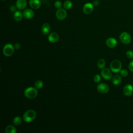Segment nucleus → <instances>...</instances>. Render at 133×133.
Listing matches in <instances>:
<instances>
[{"mask_svg":"<svg viewBox=\"0 0 133 133\" xmlns=\"http://www.w3.org/2000/svg\"><path fill=\"white\" fill-rule=\"evenodd\" d=\"M37 89L35 87H29L25 89L24 91V96L29 99H34L35 98L38 94Z\"/></svg>","mask_w":133,"mask_h":133,"instance_id":"f257e3e1","label":"nucleus"},{"mask_svg":"<svg viewBox=\"0 0 133 133\" xmlns=\"http://www.w3.org/2000/svg\"><path fill=\"white\" fill-rule=\"evenodd\" d=\"M36 112L33 110L26 111L23 115V120L26 123H30L34 120L36 117Z\"/></svg>","mask_w":133,"mask_h":133,"instance_id":"f03ea898","label":"nucleus"},{"mask_svg":"<svg viewBox=\"0 0 133 133\" xmlns=\"http://www.w3.org/2000/svg\"><path fill=\"white\" fill-rule=\"evenodd\" d=\"M110 67L113 73H118L122 70V63L118 60H114L111 62Z\"/></svg>","mask_w":133,"mask_h":133,"instance_id":"7ed1b4c3","label":"nucleus"},{"mask_svg":"<svg viewBox=\"0 0 133 133\" xmlns=\"http://www.w3.org/2000/svg\"><path fill=\"white\" fill-rule=\"evenodd\" d=\"M15 47L11 44H6L3 48V54L6 57H9L12 55L14 52Z\"/></svg>","mask_w":133,"mask_h":133,"instance_id":"20e7f679","label":"nucleus"},{"mask_svg":"<svg viewBox=\"0 0 133 133\" xmlns=\"http://www.w3.org/2000/svg\"><path fill=\"white\" fill-rule=\"evenodd\" d=\"M119 39L123 44H128L131 42V37L128 33L126 32H123L119 35Z\"/></svg>","mask_w":133,"mask_h":133,"instance_id":"39448f33","label":"nucleus"},{"mask_svg":"<svg viewBox=\"0 0 133 133\" xmlns=\"http://www.w3.org/2000/svg\"><path fill=\"white\" fill-rule=\"evenodd\" d=\"M112 71L111 69L108 68H103L101 71V75L104 79L106 80H110L112 77Z\"/></svg>","mask_w":133,"mask_h":133,"instance_id":"423d86ee","label":"nucleus"},{"mask_svg":"<svg viewBox=\"0 0 133 133\" xmlns=\"http://www.w3.org/2000/svg\"><path fill=\"white\" fill-rule=\"evenodd\" d=\"M57 18L59 20H63L65 19L67 16V12L63 8H59L56 13Z\"/></svg>","mask_w":133,"mask_h":133,"instance_id":"0eeeda50","label":"nucleus"},{"mask_svg":"<svg viewBox=\"0 0 133 133\" xmlns=\"http://www.w3.org/2000/svg\"><path fill=\"white\" fill-rule=\"evenodd\" d=\"M97 90L101 94H106L109 91V86L103 83H99L97 86Z\"/></svg>","mask_w":133,"mask_h":133,"instance_id":"6e6552de","label":"nucleus"},{"mask_svg":"<svg viewBox=\"0 0 133 133\" xmlns=\"http://www.w3.org/2000/svg\"><path fill=\"white\" fill-rule=\"evenodd\" d=\"M124 94L127 97H129L133 94V86L130 84L125 85L123 88Z\"/></svg>","mask_w":133,"mask_h":133,"instance_id":"1a4fd4ad","label":"nucleus"},{"mask_svg":"<svg viewBox=\"0 0 133 133\" xmlns=\"http://www.w3.org/2000/svg\"><path fill=\"white\" fill-rule=\"evenodd\" d=\"M94 10V5L90 3H86L83 8V12L87 15L91 14Z\"/></svg>","mask_w":133,"mask_h":133,"instance_id":"9d476101","label":"nucleus"},{"mask_svg":"<svg viewBox=\"0 0 133 133\" xmlns=\"http://www.w3.org/2000/svg\"><path fill=\"white\" fill-rule=\"evenodd\" d=\"M105 44L107 46L111 48H115L117 44V41L113 37H110L107 39L105 41Z\"/></svg>","mask_w":133,"mask_h":133,"instance_id":"9b49d317","label":"nucleus"},{"mask_svg":"<svg viewBox=\"0 0 133 133\" xmlns=\"http://www.w3.org/2000/svg\"><path fill=\"white\" fill-rule=\"evenodd\" d=\"M59 38V36L56 32H52L50 33L48 36V41L52 43H56Z\"/></svg>","mask_w":133,"mask_h":133,"instance_id":"f8f14e48","label":"nucleus"},{"mask_svg":"<svg viewBox=\"0 0 133 133\" xmlns=\"http://www.w3.org/2000/svg\"><path fill=\"white\" fill-rule=\"evenodd\" d=\"M34 11L29 8L23 10V17L27 19H30L32 18L34 16Z\"/></svg>","mask_w":133,"mask_h":133,"instance_id":"ddd939ff","label":"nucleus"},{"mask_svg":"<svg viewBox=\"0 0 133 133\" xmlns=\"http://www.w3.org/2000/svg\"><path fill=\"white\" fill-rule=\"evenodd\" d=\"M16 6L19 10L24 9L27 6V2L26 0H17Z\"/></svg>","mask_w":133,"mask_h":133,"instance_id":"4468645a","label":"nucleus"},{"mask_svg":"<svg viewBox=\"0 0 133 133\" xmlns=\"http://www.w3.org/2000/svg\"><path fill=\"white\" fill-rule=\"evenodd\" d=\"M30 6L34 9H38L40 7L41 3L39 0H29V2Z\"/></svg>","mask_w":133,"mask_h":133,"instance_id":"2eb2a0df","label":"nucleus"},{"mask_svg":"<svg viewBox=\"0 0 133 133\" xmlns=\"http://www.w3.org/2000/svg\"><path fill=\"white\" fill-rule=\"evenodd\" d=\"M122 82L121 76L118 74H116L112 77V83L113 85L117 86L121 84Z\"/></svg>","mask_w":133,"mask_h":133,"instance_id":"dca6fc26","label":"nucleus"},{"mask_svg":"<svg viewBox=\"0 0 133 133\" xmlns=\"http://www.w3.org/2000/svg\"><path fill=\"white\" fill-rule=\"evenodd\" d=\"M50 31V26L47 23H45L41 28V31L44 34H48Z\"/></svg>","mask_w":133,"mask_h":133,"instance_id":"f3484780","label":"nucleus"},{"mask_svg":"<svg viewBox=\"0 0 133 133\" xmlns=\"http://www.w3.org/2000/svg\"><path fill=\"white\" fill-rule=\"evenodd\" d=\"M23 16V13H22L20 11L17 10L15 12L14 14V18L17 21H19L22 20Z\"/></svg>","mask_w":133,"mask_h":133,"instance_id":"a211bd4d","label":"nucleus"},{"mask_svg":"<svg viewBox=\"0 0 133 133\" xmlns=\"http://www.w3.org/2000/svg\"><path fill=\"white\" fill-rule=\"evenodd\" d=\"M6 133H16L17 130L16 128L12 125H8L5 128Z\"/></svg>","mask_w":133,"mask_h":133,"instance_id":"6ab92c4d","label":"nucleus"},{"mask_svg":"<svg viewBox=\"0 0 133 133\" xmlns=\"http://www.w3.org/2000/svg\"><path fill=\"white\" fill-rule=\"evenodd\" d=\"M105 65V61L103 59H99L97 62V66L99 69H103Z\"/></svg>","mask_w":133,"mask_h":133,"instance_id":"aec40b11","label":"nucleus"},{"mask_svg":"<svg viewBox=\"0 0 133 133\" xmlns=\"http://www.w3.org/2000/svg\"><path fill=\"white\" fill-rule=\"evenodd\" d=\"M72 2L70 0L65 1L63 3V7L65 9H70L72 8Z\"/></svg>","mask_w":133,"mask_h":133,"instance_id":"412c9836","label":"nucleus"},{"mask_svg":"<svg viewBox=\"0 0 133 133\" xmlns=\"http://www.w3.org/2000/svg\"><path fill=\"white\" fill-rule=\"evenodd\" d=\"M22 122V119L21 118L18 116H16L14 118V119H12V123L15 125L16 126H18Z\"/></svg>","mask_w":133,"mask_h":133,"instance_id":"4be33fe9","label":"nucleus"},{"mask_svg":"<svg viewBox=\"0 0 133 133\" xmlns=\"http://www.w3.org/2000/svg\"><path fill=\"white\" fill-rule=\"evenodd\" d=\"M34 86L36 89H41L43 86V82L41 80H37L34 84Z\"/></svg>","mask_w":133,"mask_h":133,"instance_id":"5701e85b","label":"nucleus"},{"mask_svg":"<svg viewBox=\"0 0 133 133\" xmlns=\"http://www.w3.org/2000/svg\"><path fill=\"white\" fill-rule=\"evenodd\" d=\"M128 74V72L127 71V70L126 69H122L120 71V75L122 77H125L126 76H127Z\"/></svg>","mask_w":133,"mask_h":133,"instance_id":"b1692460","label":"nucleus"},{"mask_svg":"<svg viewBox=\"0 0 133 133\" xmlns=\"http://www.w3.org/2000/svg\"><path fill=\"white\" fill-rule=\"evenodd\" d=\"M126 56L128 59H133V51L132 50H128L126 52Z\"/></svg>","mask_w":133,"mask_h":133,"instance_id":"393cba45","label":"nucleus"},{"mask_svg":"<svg viewBox=\"0 0 133 133\" xmlns=\"http://www.w3.org/2000/svg\"><path fill=\"white\" fill-rule=\"evenodd\" d=\"M54 6L56 8H60L62 6V2L60 1H56L54 3Z\"/></svg>","mask_w":133,"mask_h":133,"instance_id":"a878e982","label":"nucleus"},{"mask_svg":"<svg viewBox=\"0 0 133 133\" xmlns=\"http://www.w3.org/2000/svg\"><path fill=\"white\" fill-rule=\"evenodd\" d=\"M94 81L95 83H99L101 81V76L99 74H96L94 77Z\"/></svg>","mask_w":133,"mask_h":133,"instance_id":"bb28decb","label":"nucleus"},{"mask_svg":"<svg viewBox=\"0 0 133 133\" xmlns=\"http://www.w3.org/2000/svg\"><path fill=\"white\" fill-rule=\"evenodd\" d=\"M128 69L131 72H133V60L129 62L128 65Z\"/></svg>","mask_w":133,"mask_h":133,"instance_id":"cd10ccee","label":"nucleus"},{"mask_svg":"<svg viewBox=\"0 0 133 133\" xmlns=\"http://www.w3.org/2000/svg\"><path fill=\"white\" fill-rule=\"evenodd\" d=\"M17 7L16 6H14V5H12L10 7V10L11 12H15L16 11V9H17Z\"/></svg>","mask_w":133,"mask_h":133,"instance_id":"c85d7f7f","label":"nucleus"},{"mask_svg":"<svg viewBox=\"0 0 133 133\" xmlns=\"http://www.w3.org/2000/svg\"><path fill=\"white\" fill-rule=\"evenodd\" d=\"M99 4H100V2L98 0H95L93 2L92 4H93L94 6H96L97 7L99 5Z\"/></svg>","mask_w":133,"mask_h":133,"instance_id":"c756f323","label":"nucleus"},{"mask_svg":"<svg viewBox=\"0 0 133 133\" xmlns=\"http://www.w3.org/2000/svg\"><path fill=\"white\" fill-rule=\"evenodd\" d=\"M14 47H15V49L18 50V49H19L20 48L21 46H20V45L19 43H16V44H15V45H14Z\"/></svg>","mask_w":133,"mask_h":133,"instance_id":"7c9ffc66","label":"nucleus"},{"mask_svg":"<svg viewBox=\"0 0 133 133\" xmlns=\"http://www.w3.org/2000/svg\"><path fill=\"white\" fill-rule=\"evenodd\" d=\"M2 1H5V0H2Z\"/></svg>","mask_w":133,"mask_h":133,"instance_id":"2f4dec72","label":"nucleus"}]
</instances>
